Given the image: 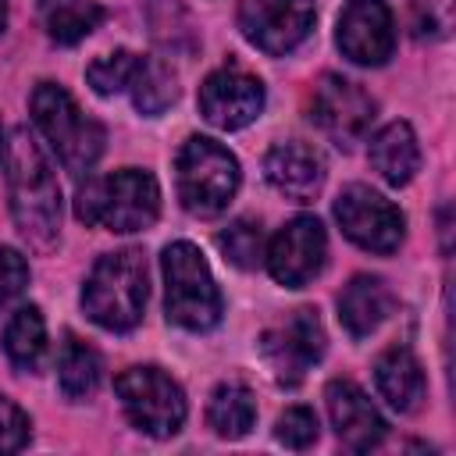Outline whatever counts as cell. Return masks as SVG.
Masks as SVG:
<instances>
[{"mask_svg": "<svg viewBox=\"0 0 456 456\" xmlns=\"http://www.w3.org/2000/svg\"><path fill=\"white\" fill-rule=\"evenodd\" d=\"M324 403H328V417H331V428H335L342 445H349L356 452H370L385 442L388 424L356 381H349V378L328 381Z\"/></svg>", "mask_w": 456, "mask_h": 456, "instance_id": "cell-15", "label": "cell"}, {"mask_svg": "<svg viewBox=\"0 0 456 456\" xmlns=\"http://www.w3.org/2000/svg\"><path fill=\"white\" fill-rule=\"evenodd\" d=\"M310 121L338 150H349L367 135L374 121V100L367 89H360L342 75H321L310 96Z\"/></svg>", "mask_w": 456, "mask_h": 456, "instance_id": "cell-9", "label": "cell"}, {"mask_svg": "<svg viewBox=\"0 0 456 456\" xmlns=\"http://www.w3.org/2000/svg\"><path fill=\"white\" fill-rule=\"evenodd\" d=\"M50 4H61V0H43V7H50Z\"/></svg>", "mask_w": 456, "mask_h": 456, "instance_id": "cell-32", "label": "cell"}, {"mask_svg": "<svg viewBox=\"0 0 456 456\" xmlns=\"http://www.w3.org/2000/svg\"><path fill=\"white\" fill-rule=\"evenodd\" d=\"M267 182L292 203H310L324 185V160L306 142H278L264 157Z\"/></svg>", "mask_w": 456, "mask_h": 456, "instance_id": "cell-16", "label": "cell"}, {"mask_svg": "<svg viewBox=\"0 0 456 456\" xmlns=\"http://www.w3.org/2000/svg\"><path fill=\"white\" fill-rule=\"evenodd\" d=\"M28 285V264L18 249L11 246H0V314L25 292Z\"/></svg>", "mask_w": 456, "mask_h": 456, "instance_id": "cell-28", "label": "cell"}, {"mask_svg": "<svg viewBox=\"0 0 456 456\" xmlns=\"http://www.w3.org/2000/svg\"><path fill=\"white\" fill-rule=\"evenodd\" d=\"M114 392L132 428L153 438H171L185 424V392L160 367H128L118 374Z\"/></svg>", "mask_w": 456, "mask_h": 456, "instance_id": "cell-7", "label": "cell"}, {"mask_svg": "<svg viewBox=\"0 0 456 456\" xmlns=\"http://www.w3.org/2000/svg\"><path fill=\"white\" fill-rule=\"evenodd\" d=\"M100 21H103V7L93 0H61L46 7V32L64 46L86 39L93 28H100Z\"/></svg>", "mask_w": 456, "mask_h": 456, "instance_id": "cell-24", "label": "cell"}, {"mask_svg": "<svg viewBox=\"0 0 456 456\" xmlns=\"http://www.w3.org/2000/svg\"><path fill=\"white\" fill-rule=\"evenodd\" d=\"M146 296V256L139 249H118L93 264L82 285V310L107 331H132L142 321Z\"/></svg>", "mask_w": 456, "mask_h": 456, "instance_id": "cell-3", "label": "cell"}, {"mask_svg": "<svg viewBox=\"0 0 456 456\" xmlns=\"http://www.w3.org/2000/svg\"><path fill=\"white\" fill-rule=\"evenodd\" d=\"M335 221L342 224V232H346L349 242H356L367 253H381V256H388V253L399 249L403 224H406L403 214H399V207L388 196H381L378 189L360 185V182L356 185H346L338 192V200H335Z\"/></svg>", "mask_w": 456, "mask_h": 456, "instance_id": "cell-8", "label": "cell"}, {"mask_svg": "<svg viewBox=\"0 0 456 456\" xmlns=\"http://www.w3.org/2000/svg\"><path fill=\"white\" fill-rule=\"evenodd\" d=\"M32 121L39 135L50 142L64 171L82 175L89 171L103 153V125L82 114V107L71 100V93L57 82H39L32 89Z\"/></svg>", "mask_w": 456, "mask_h": 456, "instance_id": "cell-4", "label": "cell"}, {"mask_svg": "<svg viewBox=\"0 0 456 456\" xmlns=\"http://www.w3.org/2000/svg\"><path fill=\"white\" fill-rule=\"evenodd\" d=\"M314 0H239V32L256 50L281 57L314 28Z\"/></svg>", "mask_w": 456, "mask_h": 456, "instance_id": "cell-10", "label": "cell"}, {"mask_svg": "<svg viewBox=\"0 0 456 456\" xmlns=\"http://www.w3.org/2000/svg\"><path fill=\"white\" fill-rule=\"evenodd\" d=\"M338 50L363 68H378L395 50V21L385 0H349L335 28Z\"/></svg>", "mask_w": 456, "mask_h": 456, "instance_id": "cell-14", "label": "cell"}, {"mask_svg": "<svg viewBox=\"0 0 456 456\" xmlns=\"http://www.w3.org/2000/svg\"><path fill=\"white\" fill-rule=\"evenodd\" d=\"M0 157H4V125H0Z\"/></svg>", "mask_w": 456, "mask_h": 456, "instance_id": "cell-31", "label": "cell"}, {"mask_svg": "<svg viewBox=\"0 0 456 456\" xmlns=\"http://www.w3.org/2000/svg\"><path fill=\"white\" fill-rule=\"evenodd\" d=\"M217 246H221L224 260H232V264L242 267V271H253V267L264 260V235H260V224L249 221V217L228 224V228L217 235Z\"/></svg>", "mask_w": 456, "mask_h": 456, "instance_id": "cell-26", "label": "cell"}, {"mask_svg": "<svg viewBox=\"0 0 456 456\" xmlns=\"http://www.w3.org/2000/svg\"><path fill=\"white\" fill-rule=\"evenodd\" d=\"M28 431H32L28 413L18 403H11L7 395H0V456L25 449L28 445Z\"/></svg>", "mask_w": 456, "mask_h": 456, "instance_id": "cell-29", "label": "cell"}, {"mask_svg": "<svg viewBox=\"0 0 456 456\" xmlns=\"http://www.w3.org/2000/svg\"><path fill=\"white\" fill-rule=\"evenodd\" d=\"M260 353L278 385H299L303 374L324 356V328L317 310H296L285 324L264 331Z\"/></svg>", "mask_w": 456, "mask_h": 456, "instance_id": "cell-12", "label": "cell"}, {"mask_svg": "<svg viewBox=\"0 0 456 456\" xmlns=\"http://www.w3.org/2000/svg\"><path fill=\"white\" fill-rule=\"evenodd\" d=\"M370 164L388 185H406L420 167V146L406 121H392L370 139Z\"/></svg>", "mask_w": 456, "mask_h": 456, "instance_id": "cell-19", "label": "cell"}, {"mask_svg": "<svg viewBox=\"0 0 456 456\" xmlns=\"http://www.w3.org/2000/svg\"><path fill=\"white\" fill-rule=\"evenodd\" d=\"M4 353L14 363V370H39L46 356V321L39 306H18L4 331Z\"/></svg>", "mask_w": 456, "mask_h": 456, "instance_id": "cell-21", "label": "cell"}, {"mask_svg": "<svg viewBox=\"0 0 456 456\" xmlns=\"http://www.w3.org/2000/svg\"><path fill=\"white\" fill-rule=\"evenodd\" d=\"M328 260V235L324 224L310 214L292 217L264 249V264L271 278L285 289H303L310 285Z\"/></svg>", "mask_w": 456, "mask_h": 456, "instance_id": "cell-11", "label": "cell"}, {"mask_svg": "<svg viewBox=\"0 0 456 456\" xmlns=\"http://www.w3.org/2000/svg\"><path fill=\"white\" fill-rule=\"evenodd\" d=\"M164 267V310L167 321H175L185 331H210L221 321V292L217 281L203 260V253L178 239L164 246L160 256Z\"/></svg>", "mask_w": 456, "mask_h": 456, "instance_id": "cell-5", "label": "cell"}, {"mask_svg": "<svg viewBox=\"0 0 456 456\" xmlns=\"http://www.w3.org/2000/svg\"><path fill=\"white\" fill-rule=\"evenodd\" d=\"M260 110H264V86L256 75H249L239 64H224L210 71L200 86V114L221 132L246 128L249 121L260 118Z\"/></svg>", "mask_w": 456, "mask_h": 456, "instance_id": "cell-13", "label": "cell"}, {"mask_svg": "<svg viewBox=\"0 0 456 456\" xmlns=\"http://www.w3.org/2000/svg\"><path fill=\"white\" fill-rule=\"evenodd\" d=\"M139 53H132V50H114V53H103V57H96L89 68H86V78H89V86L100 93V96H114V93H121V89H128L132 86V78H135V71H139Z\"/></svg>", "mask_w": 456, "mask_h": 456, "instance_id": "cell-25", "label": "cell"}, {"mask_svg": "<svg viewBox=\"0 0 456 456\" xmlns=\"http://www.w3.org/2000/svg\"><path fill=\"white\" fill-rule=\"evenodd\" d=\"M160 214V189L150 171L121 167L114 175H96L78 185L75 217L107 232H142Z\"/></svg>", "mask_w": 456, "mask_h": 456, "instance_id": "cell-2", "label": "cell"}, {"mask_svg": "<svg viewBox=\"0 0 456 456\" xmlns=\"http://www.w3.org/2000/svg\"><path fill=\"white\" fill-rule=\"evenodd\" d=\"M4 25H7V0H0V32H4Z\"/></svg>", "mask_w": 456, "mask_h": 456, "instance_id": "cell-30", "label": "cell"}, {"mask_svg": "<svg viewBox=\"0 0 456 456\" xmlns=\"http://www.w3.org/2000/svg\"><path fill=\"white\" fill-rule=\"evenodd\" d=\"M103 378V363H100V353L82 342L78 335H68L64 346H61V356H57V385L68 399H86L96 392Z\"/></svg>", "mask_w": 456, "mask_h": 456, "instance_id": "cell-22", "label": "cell"}, {"mask_svg": "<svg viewBox=\"0 0 456 456\" xmlns=\"http://www.w3.org/2000/svg\"><path fill=\"white\" fill-rule=\"evenodd\" d=\"M374 385L392 410L413 413L424 399V367L406 346H392L374 363Z\"/></svg>", "mask_w": 456, "mask_h": 456, "instance_id": "cell-18", "label": "cell"}, {"mask_svg": "<svg viewBox=\"0 0 456 456\" xmlns=\"http://www.w3.org/2000/svg\"><path fill=\"white\" fill-rule=\"evenodd\" d=\"M278 442L289 445V449H306L317 442V413L310 406H289L281 417H278V428H274Z\"/></svg>", "mask_w": 456, "mask_h": 456, "instance_id": "cell-27", "label": "cell"}, {"mask_svg": "<svg viewBox=\"0 0 456 456\" xmlns=\"http://www.w3.org/2000/svg\"><path fill=\"white\" fill-rule=\"evenodd\" d=\"M128 89H132V100H135V107L142 114H160L178 100L175 71L157 57H142L139 61V71H135Z\"/></svg>", "mask_w": 456, "mask_h": 456, "instance_id": "cell-23", "label": "cell"}, {"mask_svg": "<svg viewBox=\"0 0 456 456\" xmlns=\"http://www.w3.org/2000/svg\"><path fill=\"white\" fill-rule=\"evenodd\" d=\"M175 182L178 200L192 217H217L239 189V160L217 139L192 135L178 150Z\"/></svg>", "mask_w": 456, "mask_h": 456, "instance_id": "cell-6", "label": "cell"}, {"mask_svg": "<svg viewBox=\"0 0 456 456\" xmlns=\"http://www.w3.org/2000/svg\"><path fill=\"white\" fill-rule=\"evenodd\" d=\"M395 310V296L378 274H356L338 292V321L353 338L374 335Z\"/></svg>", "mask_w": 456, "mask_h": 456, "instance_id": "cell-17", "label": "cell"}, {"mask_svg": "<svg viewBox=\"0 0 456 456\" xmlns=\"http://www.w3.org/2000/svg\"><path fill=\"white\" fill-rule=\"evenodd\" d=\"M207 424L221 438H242L256 424V399L242 381H221L207 403Z\"/></svg>", "mask_w": 456, "mask_h": 456, "instance_id": "cell-20", "label": "cell"}, {"mask_svg": "<svg viewBox=\"0 0 456 456\" xmlns=\"http://www.w3.org/2000/svg\"><path fill=\"white\" fill-rule=\"evenodd\" d=\"M4 164L18 235L32 249H50L61 235V185L53 164L28 128L11 132V142H4Z\"/></svg>", "mask_w": 456, "mask_h": 456, "instance_id": "cell-1", "label": "cell"}]
</instances>
